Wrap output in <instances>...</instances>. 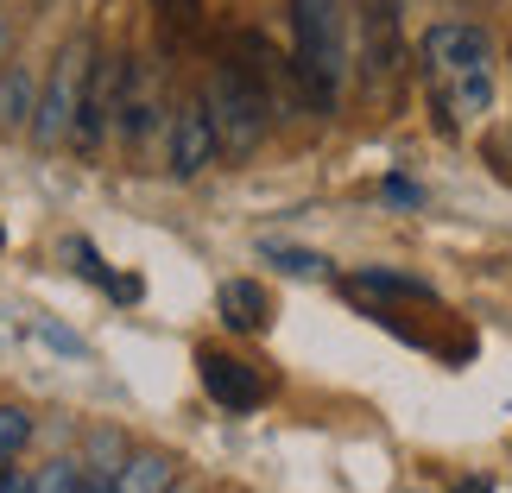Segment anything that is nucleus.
I'll return each mask as SVG.
<instances>
[{"instance_id": "39448f33", "label": "nucleus", "mask_w": 512, "mask_h": 493, "mask_svg": "<svg viewBox=\"0 0 512 493\" xmlns=\"http://www.w3.org/2000/svg\"><path fill=\"white\" fill-rule=\"evenodd\" d=\"M196 373H203V392L222 411H260L266 405V373L253 361H241V354L203 348V354H196Z\"/></svg>"}, {"instance_id": "4468645a", "label": "nucleus", "mask_w": 512, "mask_h": 493, "mask_svg": "<svg viewBox=\"0 0 512 493\" xmlns=\"http://www.w3.org/2000/svg\"><path fill=\"white\" fill-rule=\"evenodd\" d=\"M159 19H165V32L184 38V32L196 26V0H159Z\"/></svg>"}, {"instance_id": "f257e3e1", "label": "nucleus", "mask_w": 512, "mask_h": 493, "mask_svg": "<svg viewBox=\"0 0 512 493\" xmlns=\"http://www.w3.org/2000/svg\"><path fill=\"white\" fill-rule=\"evenodd\" d=\"M424 76H430V102H437L443 127H468L494 108V38L475 19H437L424 32Z\"/></svg>"}, {"instance_id": "7ed1b4c3", "label": "nucleus", "mask_w": 512, "mask_h": 493, "mask_svg": "<svg viewBox=\"0 0 512 493\" xmlns=\"http://www.w3.org/2000/svg\"><path fill=\"white\" fill-rule=\"evenodd\" d=\"M89 83H95V45L76 32L70 45L57 51L45 89H38V108H32V140L45 146V152L64 146V140H76V127H83V108H89Z\"/></svg>"}, {"instance_id": "2eb2a0df", "label": "nucleus", "mask_w": 512, "mask_h": 493, "mask_svg": "<svg viewBox=\"0 0 512 493\" xmlns=\"http://www.w3.org/2000/svg\"><path fill=\"white\" fill-rule=\"evenodd\" d=\"M380 196H386V203H399V209H418V203H424V190H418V184H405V177H386Z\"/></svg>"}, {"instance_id": "6e6552de", "label": "nucleus", "mask_w": 512, "mask_h": 493, "mask_svg": "<svg viewBox=\"0 0 512 493\" xmlns=\"http://www.w3.org/2000/svg\"><path fill=\"white\" fill-rule=\"evenodd\" d=\"M215 310H222V323H228V329L253 335V329H266L272 298H266V285H260V279H222V291H215Z\"/></svg>"}, {"instance_id": "f3484780", "label": "nucleus", "mask_w": 512, "mask_h": 493, "mask_svg": "<svg viewBox=\"0 0 512 493\" xmlns=\"http://www.w3.org/2000/svg\"><path fill=\"white\" fill-rule=\"evenodd\" d=\"M0 57H7V13H0Z\"/></svg>"}, {"instance_id": "20e7f679", "label": "nucleus", "mask_w": 512, "mask_h": 493, "mask_svg": "<svg viewBox=\"0 0 512 493\" xmlns=\"http://www.w3.org/2000/svg\"><path fill=\"white\" fill-rule=\"evenodd\" d=\"M209 114H215V133H222V152H253L272 127V95L260 89V76L247 64H215L209 76Z\"/></svg>"}, {"instance_id": "423d86ee", "label": "nucleus", "mask_w": 512, "mask_h": 493, "mask_svg": "<svg viewBox=\"0 0 512 493\" xmlns=\"http://www.w3.org/2000/svg\"><path fill=\"white\" fill-rule=\"evenodd\" d=\"M171 177H203L209 165H215V152H222V133H215V114H209V102L196 95V102H184L171 114Z\"/></svg>"}, {"instance_id": "0eeeda50", "label": "nucleus", "mask_w": 512, "mask_h": 493, "mask_svg": "<svg viewBox=\"0 0 512 493\" xmlns=\"http://www.w3.org/2000/svg\"><path fill=\"white\" fill-rule=\"evenodd\" d=\"M342 291H348L354 304H367L373 317H380V304H392V298H418V304L437 298V291H430L424 279H405V272H386V266H361V272H348Z\"/></svg>"}, {"instance_id": "9d476101", "label": "nucleus", "mask_w": 512, "mask_h": 493, "mask_svg": "<svg viewBox=\"0 0 512 493\" xmlns=\"http://www.w3.org/2000/svg\"><path fill=\"white\" fill-rule=\"evenodd\" d=\"M171 475H177V462L159 456V449H146L127 468H114V493H171Z\"/></svg>"}, {"instance_id": "1a4fd4ad", "label": "nucleus", "mask_w": 512, "mask_h": 493, "mask_svg": "<svg viewBox=\"0 0 512 493\" xmlns=\"http://www.w3.org/2000/svg\"><path fill=\"white\" fill-rule=\"evenodd\" d=\"M32 108H38L32 70L26 64H7V70H0V133H19V127L32 121Z\"/></svg>"}, {"instance_id": "f03ea898", "label": "nucleus", "mask_w": 512, "mask_h": 493, "mask_svg": "<svg viewBox=\"0 0 512 493\" xmlns=\"http://www.w3.org/2000/svg\"><path fill=\"white\" fill-rule=\"evenodd\" d=\"M291 32H298V95L317 114H336L348 83V0H291Z\"/></svg>"}, {"instance_id": "dca6fc26", "label": "nucleus", "mask_w": 512, "mask_h": 493, "mask_svg": "<svg viewBox=\"0 0 512 493\" xmlns=\"http://www.w3.org/2000/svg\"><path fill=\"white\" fill-rule=\"evenodd\" d=\"M456 493H494V481H481V475H475V481H462Z\"/></svg>"}, {"instance_id": "f8f14e48", "label": "nucleus", "mask_w": 512, "mask_h": 493, "mask_svg": "<svg viewBox=\"0 0 512 493\" xmlns=\"http://www.w3.org/2000/svg\"><path fill=\"white\" fill-rule=\"evenodd\" d=\"M83 481H89V468H83V462H70V456H57V462H45V468H32V493H83Z\"/></svg>"}, {"instance_id": "9b49d317", "label": "nucleus", "mask_w": 512, "mask_h": 493, "mask_svg": "<svg viewBox=\"0 0 512 493\" xmlns=\"http://www.w3.org/2000/svg\"><path fill=\"white\" fill-rule=\"evenodd\" d=\"M26 443H32V411L26 405H0V468L26 456Z\"/></svg>"}, {"instance_id": "ddd939ff", "label": "nucleus", "mask_w": 512, "mask_h": 493, "mask_svg": "<svg viewBox=\"0 0 512 493\" xmlns=\"http://www.w3.org/2000/svg\"><path fill=\"white\" fill-rule=\"evenodd\" d=\"M266 260H272V266H285V272H298V279H323V272H329V260H323V253L279 247V241H266Z\"/></svg>"}]
</instances>
